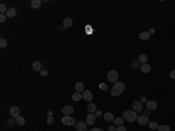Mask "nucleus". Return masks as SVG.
<instances>
[{"instance_id":"nucleus-1","label":"nucleus","mask_w":175,"mask_h":131,"mask_svg":"<svg viewBox=\"0 0 175 131\" xmlns=\"http://www.w3.org/2000/svg\"><path fill=\"white\" fill-rule=\"evenodd\" d=\"M124 90H125V84L123 83L122 81H118V82H116V83L113 84V87H112L111 96L117 97V96H119L120 94H123V91Z\"/></svg>"},{"instance_id":"nucleus-2","label":"nucleus","mask_w":175,"mask_h":131,"mask_svg":"<svg viewBox=\"0 0 175 131\" xmlns=\"http://www.w3.org/2000/svg\"><path fill=\"white\" fill-rule=\"evenodd\" d=\"M123 118L127 122H135L138 118V113L134 110H126L123 112Z\"/></svg>"},{"instance_id":"nucleus-3","label":"nucleus","mask_w":175,"mask_h":131,"mask_svg":"<svg viewBox=\"0 0 175 131\" xmlns=\"http://www.w3.org/2000/svg\"><path fill=\"white\" fill-rule=\"evenodd\" d=\"M61 122L67 126H72V125H76V121H75L74 117L71 116H63L61 119Z\"/></svg>"},{"instance_id":"nucleus-4","label":"nucleus","mask_w":175,"mask_h":131,"mask_svg":"<svg viewBox=\"0 0 175 131\" xmlns=\"http://www.w3.org/2000/svg\"><path fill=\"white\" fill-rule=\"evenodd\" d=\"M118 77H119V75H118V73H117L116 70H110L109 73H107V80H109L110 82H112V83L118 82Z\"/></svg>"},{"instance_id":"nucleus-5","label":"nucleus","mask_w":175,"mask_h":131,"mask_svg":"<svg viewBox=\"0 0 175 131\" xmlns=\"http://www.w3.org/2000/svg\"><path fill=\"white\" fill-rule=\"evenodd\" d=\"M74 107L72 105H64L62 108V112H63V116H71V113L74 112Z\"/></svg>"},{"instance_id":"nucleus-6","label":"nucleus","mask_w":175,"mask_h":131,"mask_svg":"<svg viewBox=\"0 0 175 131\" xmlns=\"http://www.w3.org/2000/svg\"><path fill=\"white\" fill-rule=\"evenodd\" d=\"M75 128H76V131H88V124L81 121V122H77Z\"/></svg>"},{"instance_id":"nucleus-7","label":"nucleus","mask_w":175,"mask_h":131,"mask_svg":"<svg viewBox=\"0 0 175 131\" xmlns=\"http://www.w3.org/2000/svg\"><path fill=\"white\" fill-rule=\"evenodd\" d=\"M82 95H83V98L86 102H92V100H94V95L90 90H84L82 93Z\"/></svg>"},{"instance_id":"nucleus-8","label":"nucleus","mask_w":175,"mask_h":131,"mask_svg":"<svg viewBox=\"0 0 175 131\" xmlns=\"http://www.w3.org/2000/svg\"><path fill=\"white\" fill-rule=\"evenodd\" d=\"M96 115L95 113H89L88 116H86V124L88 125H94L96 123Z\"/></svg>"},{"instance_id":"nucleus-9","label":"nucleus","mask_w":175,"mask_h":131,"mask_svg":"<svg viewBox=\"0 0 175 131\" xmlns=\"http://www.w3.org/2000/svg\"><path fill=\"white\" fill-rule=\"evenodd\" d=\"M10 113L11 116L14 117V118H18L19 116H20V109L18 108V107H12L10 110Z\"/></svg>"},{"instance_id":"nucleus-10","label":"nucleus","mask_w":175,"mask_h":131,"mask_svg":"<svg viewBox=\"0 0 175 131\" xmlns=\"http://www.w3.org/2000/svg\"><path fill=\"white\" fill-rule=\"evenodd\" d=\"M132 107H133V110H134L135 112H140V111H142V103L140 101H134L132 103Z\"/></svg>"},{"instance_id":"nucleus-11","label":"nucleus","mask_w":175,"mask_h":131,"mask_svg":"<svg viewBox=\"0 0 175 131\" xmlns=\"http://www.w3.org/2000/svg\"><path fill=\"white\" fill-rule=\"evenodd\" d=\"M137 121H138V124H140V125H146L147 123H150V121H148V117L147 116H138V118H137Z\"/></svg>"},{"instance_id":"nucleus-12","label":"nucleus","mask_w":175,"mask_h":131,"mask_svg":"<svg viewBox=\"0 0 175 131\" xmlns=\"http://www.w3.org/2000/svg\"><path fill=\"white\" fill-rule=\"evenodd\" d=\"M32 68L35 71H41L42 70V64H41L40 61H34V62L32 63Z\"/></svg>"},{"instance_id":"nucleus-13","label":"nucleus","mask_w":175,"mask_h":131,"mask_svg":"<svg viewBox=\"0 0 175 131\" xmlns=\"http://www.w3.org/2000/svg\"><path fill=\"white\" fill-rule=\"evenodd\" d=\"M72 23H74L72 19L66 18V19L63 20V28H70V27H72Z\"/></svg>"},{"instance_id":"nucleus-14","label":"nucleus","mask_w":175,"mask_h":131,"mask_svg":"<svg viewBox=\"0 0 175 131\" xmlns=\"http://www.w3.org/2000/svg\"><path fill=\"white\" fill-rule=\"evenodd\" d=\"M146 105H147V109L148 110H155V109L158 108V104L155 101H147V103H146Z\"/></svg>"},{"instance_id":"nucleus-15","label":"nucleus","mask_w":175,"mask_h":131,"mask_svg":"<svg viewBox=\"0 0 175 131\" xmlns=\"http://www.w3.org/2000/svg\"><path fill=\"white\" fill-rule=\"evenodd\" d=\"M140 69H141V71L142 73H145V74H148L151 71V66L148 64V63H144V64H141L140 66Z\"/></svg>"},{"instance_id":"nucleus-16","label":"nucleus","mask_w":175,"mask_h":131,"mask_svg":"<svg viewBox=\"0 0 175 131\" xmlns=\"http://www.w3.org/2000/svg\"><path fill=\"white\" fill-rule=\"evenodd\" d=\"M139 39H140V40H150V39H151L150 32H141L139 34Z\"/></svg>"},{"instance_id":"nucleus-17","label":"nucleus","mask_w":175,"mask_h":131,"mask_svg":"<svg viewBox=\"0 0 175 131\" xmlns=\"http://www.w3.org/2000/svg\"><path fill=\"white\" fill-rule=\"evenodd\" d=\"M75 90H76L77 93H83L84 91V83L83 82H77V83L75 84Z\"/></svg>"},{"instance_id":"nucleus-18","label":"nucleus","mask_w":175,"mask_h":131,"mask_svg":"<svg viewBox=\"0 0 175 131\" xmlns=\"http://www.w3.org/2000/svg\"><path fill=\"white\" fill-rule=\"evenodd\" d=\"M104 119L106 122H113L114 121V116L112 112H105L104 113Z\"/></svg>"},{"instance_id":"nucleus-19","label":"nucleus","mask_w":175,"mask_h":131,"mask_svg":"<svg viewBox=\"0 0 175 131\" xmlns=\"http://www.w3.org/2000/svg\"><path fill=\"white\" fill-rule=\"evenodd\" d=\"M16 15V10L14 7H11L8 8L7 11V18H13V17H15Z\"/></svg>"},{"instance_id":"nucleus-20","label":"nucleus","mask_w":175,"mask_h":131,"mask_svg":"<svg viewBox=\"0 0 175 131\" xmlns=\"http://www.w3.org/2000/svg\"><path fill=\"white\" fill-rule=\"evenodd\" d=\"M82 97H83V95H82V93H75V94H72V101H75V102H78V101H81L82 100Z\"/></svg>"},{"instance_id":"nucleus-21","label":"nucleus","mask_w":175,"mask_h":131,"mask_svg":"<svg viewBox=\"0 0 175 131\" xmlns=\"http://www.w3.org/2000/svg\"><path fill=\"white\" fill-rule=\"evenodd\" d=\"M124 121L125 119L123 118V117H118V118H114L113 123H114V125L116 126H122L123 124H124Z\"/></svg>"},{"instance_id":"nucleus-22","label":"nucleus","mask_w":175,"mask_h":131,"mask_svg":"<svg viewBox=\"0 0 175 131\" xmlns=\"http://www.w3.org/2000/svg\"><path fill=\"white\" fill-rule=\"evenodd\" d=\"M88 111H89L90 113H94L97 111V107L95 103H89V105H88Z\"/></svg>"},{"instance_id":"nucleus-23","label":"nucleus","mask_w":175,"mask_h":131,"mask_svg":"<svg viewBox=\"0 0 175 131\" xmlns=\"http://www.w3.org/2000/svg\"><path fill=\"white\" fill-rule=\"evenodd\" d=\"M41 0H32V3H31V5H32V7L34 8V10H36V8H39L41 6Z\"/></svg>"},{"instance_id":"nucleus-24","label":"nucleus","mask_w":175,"mask_h":131,"mask_svg":"<svg viewBox=\"0 0 175 131\" xmlns=\"http://www.w3.org/2000/svg\"><path fill=\"white\" fill-rule=\"evenodd\" d=\"M147 60H148V56L146 55V54H141V55L139 56V59H138V61H139L140 63H147Z\"/></svg>"},{"instance_id":"nucleus-25","label":"nucleus","mask_w":175,"mask_h":131,"mask_svg":"<svg viewBox=\"0 0 175 131\" xmlns=\"http://www.w3.org/2000/svg\"><path fill=\"white\" fill-rule=\"evenodd\" d=\"M15 122H16V124H18V125H25V123H26V119H25V117H22V116H19L18 118L15 119Z\"/></svg>"},{"instance_id":"nucleus-26","label":"nucleus","mask_w":175,"mask_h":131,"mask_svg":"<svg viewBox=\"0 0 175 131\" xmlns=\"http://www.w3.org/2000/svg\"><path fill=\"white\" fill-rule=\"evenodd\" d=\"M148 126H150L151 130H156V129L159 128V124H158L156 122H150V123H148Z\"/></svg>"},{"instance_id":"nucleus-27","label":"nucleus","mask_w":175,"mask_h":131,"mask_svg":"<svg viewBox=\"0 0 175 131\" xmlns=\"http://www.w3.org/2000/svg\"><path fill=\"white\" fill-rule=\"evenodd\" d=\"M158 131H170V128L168 125H159V128H158Z\"/></svg>"},{"instance_id":"nucleus-28","label":"nucleus","mask_w":175,"mask_h":131,"mask_svg":"<svg viewBox=\"0 0 175 131\" xmlns=\"http://www.w3.org/2000/svg\"><path fill=\"white\" fill-rule=\"evenodd\" d=\"M0 47H1V48H5V47H7V41H6L4 38H1V39H0Z\"/></svg>"},{"instance_id":"nucleus-29","label":"nucleus","mask_w":175,"mask_h":131,"mask_svg":"<svg viewBox=\"0 0 175 131\" xmlns=\"http://www.w3.org/2000/svg\"><path fill=\"white\" fill-rule=\"evenodd\" d=\"M7 8H6V6L4 5V4H1V5H0V12H1V14H4V13H7Z\"/></svg>"},{"instance_id":"nucleus-30","label":"nucleus","mask_w":175,"mask_h":131,"mask_svg":"<svg viewBox=\"0 0 175 131\" xmlns=\"http://www.w3.org/2000/svg\"><path fill=\"white\" fill-rule=\"evenodd\" d=\"M139 61H134V62H132V64H131V67H132V69H137L138 67H139Z\"/></svg>"},{"instance_id":"nucleus-31","label":"nucleus","mask_w":175,"mask_h":131,"mask_svg":"<svg viewBox=\"0 0 175 131\" xmlns=\"http://www.w3.org/2000/svg\"><path fill=\"white\" fill-rule=\"evenodd\" d=\"M99 88H100L102 90H107L109 87H107V84H105V83H100L99 84Z\"/></svg>"},{"instance_id":"nucleus-32","label":"nucleus","mask_w":175,"mask_h":131,"mask_svg":"<svg viewBox=\"0 0 175 131\" xmlns=\"http://www.w3.org/2000/svg\"><path fill=\"white\" fill-rule=\"evenodd\" d=\"M6 19H7V15H5V14H1V15H0V22H5Z\"/></svg>"},{"instance_id":"nucleus-33","label":"nucleus","mask_w":175,"mask_h":131,"mask_svg":"<svg viewBox=\"0 0 175 131\" xmlns=\"http://www.w3.org/2000/svg\"><path fill=\"white\" fill-rule=\"evenodd\" d=\"M150 115H151V110H148V109H145V110H144V116L150 117Z\"/></svg>"},{"instance_id":"nucleus-34","label":"nucleus","mask_w":175,"mask_h":131,"mask_svg":"<svg viewBox=\"0 0 175 131\" xmlns=\"http://www.w3.org/2000/svg\"><path fill=\"white\" fill-rule=\"evenodd\" d=\"M40 74L42 76H47V75H48V70H47V69H42V70L40 71Z\"/></svg>"},{"instance_id":"nucleus-35","label":"nucleus","mask_w":175,"mask_h":131,"mask_svg":"<svg viewBox=\"0 0 175 131\" xmlns=\"http://www.w3.org/2000/svg\"><path fill=\"white\" fill-rule=\"evenodd\" d=\"M116 131H127V129L125 128V126H118V128H117V130Z\"/></svg>"},{"instance_id":"nucleus-36","label":"nucleus","mask_w":175,"mask_h":131,"mask_svg":"<svg viewBox=\"0 0 175 131\" xmlns=\"http://www.w3.org/2000/svg\"><path fill=\"white\" fill-rule=\"evenodd\" d=\"M47 123H48V124H53L54 123V117H48V118H47Z\"/></svg>"},{"instance_id":"nucleus-37","label":"nucleus","mask_w":175,"mask_h":131,"mask_svg":"<svg viewBox=\"0 0 175 131\" xmlns=\"http://www.w3.org/2000/svg\"><path fill=\"white\" fill-rule=\"evenodd\" d=\"M14 122H15L14 119H8V121H7V125L8 126H12L13 124H14Z\"/></svg>"},{"instance_id":"nucleus-38","label":"nucleus","mask_w":175,"mask_h":131,"mask_svg":"<svg viewBox=\"0 0 175 131\" xmlns=\"http://www.w3.org/2000/svg\"><path fill=\"white\" fill-rule=\"evenodd\" d=\"M169 76H170V78H173V80H175V70H172L169 73Z\"/></svg>"},{"instance_id":"nucleus-39","label":"nucleus","mask_w":175,"mask_h":131,"mask_svg":"<svg viewBox=\"0 0 175 131\" xmlns=\"http://www.w3.org/2000/svg\"><path fill=\"white\" fill-rule=\"evenodd\" d=\"M140 102H141V103H147V98L145 97V96H142V97H141V101H140Z\"/></svg>"},{"instance_id":"nucleus-40","label":"nucleus","mask_w":175,"mask_h":131,"mask_svg":"<svg viewBox=\"0 0 175 131\" xmlns=\"http://www.w3.org/2000/svg\"><path fill=\"white\" fill-rule=\"evenodd\" d=\"M117 129H116V126L114 125H111V126H109V131H116Z\"/></svg>"},{"instance_id":"nucleus-41","label":"nucleus","mask_w":175,"mask_h":131,"mask_svg":"<svg viewBox=\"0 0 175 131\" xmlns=\"http://www.w3.org/2000/svg\"><path fill=\"white\" fill-rule=\"evenodd\" d=\"M95 115H96V117H100V116H102V111H100V110L96 111V113H95Z\"/></svg>"},{"instance_id":"nucleus-42","label":"nucleus","mask_w":175,"mask_h":131,"mask_svg":"<svg viewBox=\"0 0 175 131\" xmlns=\"http://www.w3.org/2000/svg\"><path fill=\"white\" fill-rule=\"evenodd\" d=\"M90 131H103V130H102L100 128H94V129H91Z\"/></svg>"},{"instance_id":"nucleus-43","label":"nucleus","mask_w":175,"mask_h":131,"mask_svg":"<svg viewBox=\"0 0 175 131\" xmlns=\"http://www.w3.org/2000/svg\"><path fill=\"white\" fill-rule=\"evenodd\" d=\"M148 32H150V34H153V33L155 32V29H154V28H151V29L148 30Z\"/></svg>"},{"instance_id":"nucleus-44","label":"nucleus","mask_w":175,"mask_h":131,"mask_svg":"<svg viewBox=\"0 0 175 131\" xmlns=\"http://www.w3.org/2000/svg\"><path fill=\"white\" fill-rule=\"evenodd\" d=\"M48 117H53V111H48Z\"/></svg>"}]
</instances>
